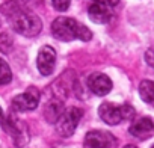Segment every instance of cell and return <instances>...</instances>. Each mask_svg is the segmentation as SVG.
Returning a JSON list of instances; mask_svg holds the SVG:
<instances>
[{"label":"cell","mask_w":154,"mask_h":148,"mask_svg":"<svg viewBox=\"0 0 154 148\" xmlns=\"http://www.w3.org/2000/svg\"><path fill=\"white\" fill-rule=\"evenodd\" d=\"M51 33L56 39L62 42H69L74 39L89 41L92 38V32L86 26L79 24L74 18H66V17H59L53 21Z\"/></svg>","instance_id":"1"},{"label":"cell","mask_w":154,"mask_h":148,"mask_svg":"<svg viewBox=\"0 0 154 148\" xmlns=\"http://www.w3.org/2000/svg\"><path fill=\"white\" fill-rule=\"evenodd\" d=\"M98 115L101 119L109 125H116L124 119H133L134 118V109L128 104H113L109 101H104L98 107Z\"/></svg>","instance_id":"2"},{"label":"cell","mask_w":154,"mask_h":148,"mask_svg":"<svg viewBox=\"0 0 154 148\" xmlns=\"http://www.w3.org/2000/svg\"><path fill=\"white\" fill-rule=\"evenodd\" d=\"M12 27L20 35L30 38V36H36L41 32L42 23L36 14L27 12V11H20L12 17Z\"/></svg>","instance_id":"3"},{"label":"cell","mask_w":154,"mask_h":148,"mask_svg":"<svg viewBox=\"0 0 154 148\" xmlns=\"http://www.w3.org/2000/svg\"><path fill=\"white\" fill-rule=\"evenodd\" d=\"M82 118V110L79 107H69L66 110H63L60 113V116L57 118L56 121V130L60 136L63 137H69L74 131H75V127L79 124Z\"/></svg>","instance_id":"4"},{"label":"cell","mask_w":154,"mask_h":148,"mask_svg":"<svg viewBox=\"0 0 154 148\" xmlns=\"http://www.w3.org/2000/svg\"><path fill=\"white\" fill-rule=\"evenodd\" d=\"M39 98H41V94L36 88H27L26 92L14 97L12 100V107L18 112H27V110H33L36 109L38 103H39Z\"/></svg>","instance_id":"5"},{"label":"cell","mask_w":154,"mask_h":148,"mask_svg":"<svg viewBox=\"0 0 154 148\" xmlns=\"http://www.w3.org/2000/svg\"><path fill=\"white\" fill-rule=\"evenodd\" d=\"M85 146H92V148H112L118 145L116 137L103 130H92L85 136Z\"/></svg>","instance_id":"6"},{"label":"cell","mask_w":154,"mask_h":148,"mask_svg":"<svg viewBox=\"0 0 154 148\" xmlns=\"http://www.w3.org/2000/svg\"><path fill=\"white\" fill-rule=\"evenodd\" d=\"M56 65V51L53 47L50 45H44L39 48L38 51V57H36V66L38 71L42 76H50L54 69Z\"/></svg>","instance_id":"7"},{"label":"cell","mask_w":154,"mask_h":148,"mask_svg":"<svg viewBox=\"0 0 154 148\" xmlns=\"http://www.w3.org/2000/svg\"><path fill=\"white\" fill-rule=\"evenodd\" d=\"M88 85H89V89L95 94V95H107L110 91H112V80L106 76V74H101V72H95L89 77L88 80Z\"/></svg>","instance_id":"8"},{"label":"cell","mask_w":154,"mask_h":148,"mask_svg":"<svg viewBox=\"0 0 154 148\" xmlns=\"http://www.w3.org/2000/svg\"><path fill=\"white\" fill-rule=\"evenodd\" d=\"M130 133L134 137H139V139L149 137L154 133V122H152V119L148 118V116H143V118L136 119L131 124V127H130Z\"/></svg>","instance_id":"9"},{"label":"cell","mask_w":154,"mask_h":148,"mask_svg":"<svg viewBox=\"0 0 154 148\" xmlns=\"http://www.w3.org/2000/svg\"><path fill=\"white\" fill-rule=\"evenodd\" d=\"M88 15L89 18L97 23V24H104L107 23L110 18H112V9L109 5H104V3H94L89 6L88 9Z\"/></svg>","instance_id":"10"},{"label":"cell","mask_w":154,"mask_h":148,"mask_svg":"<svg viewBox=\"0 0 154 148\" xmlns=\"http://www.w3.org/2000/svg\"><path fill=\"white\" fill-rule=\"evenodd\" d=\"M62 112H63V104H62V101L54 100V101H50V103L47 104V107H45V110H44V115H45V118H47L48 122H56Z\"/></svg>","instance_id":"11"},{"label":"cell","mask_w":154,"mask_h":148,"mask_svg":"<svg viewBox=\"0 0 154 148\" xmlns=\"http://www.w3.org/2000/svg\"><path fill=\"white\" fill-rule=\"evenodd\" d=\"M139 94L145 103L154 106V82L152 80H142L139 85Z\"/></svg>","instance_id":"12"},{"label":"cell","mask_w":154,"mask_h":148,"mask_svg":"<svg viewBox=\"0 0 154 148\" xmlns=\"http://www.w3.org/2000/svg\"><path fill=\"white\" fill-rule=\"evenodd\" d=\"M12 80V72L6 60L0 57V85H8Z\"/></svg>","instance_id":"13"},{"label":"cell","mask_w":154,"mask_h":148,"mask_svg":"<svg viewBox=\"0 0 154 148\" xmlns=\"http://www.w3.org/2000/svg\"><path fill=\"white\" fill-rule=\"evenodd\" d=\"M12 36L9 33H2L0 35V51H3V53H9L12 50Z\"/></svg>","instance_id":"14"},{"label":"cell","mask_w":154,"mask_h":148,"mask_svg":"<svg viewBox=\"0 0 154 148\" xmlns=\"http://www.w3.org/2000/svg\"><path fill=\"white\" fill-rule=\"evenodd\" d=\"M51 3L57 11H66L69 8L71 0H51Z\"/></svg>","instance_id":"15"},{"label":"cell","mask_w":154,"mask_h":148,"mask_svg":"<svg viewBox=\"0 0 154 148\" xmlns=\"http://www.w3.org/2000/svg\"><path fill=\"white\" fill-rule=\"evenodd\" d=\"M98 3H104V5H109V6H115L119 0H95Z\"/></svg>","instance_id":"16"},{"label":"cell","mask_w":154,"mask_h":148,"mask_svg":"<svg viewBox=\"0 0 154 148\" xmlns=\"http://www.w3.org/2000/svg\"><path fill=\"white\" fill-rule=\"evenodd\" d=\"M5 119V115H3V110H2V107H0V121H3Z\"/></svg>","instance_id":"17"}]
</instances>
